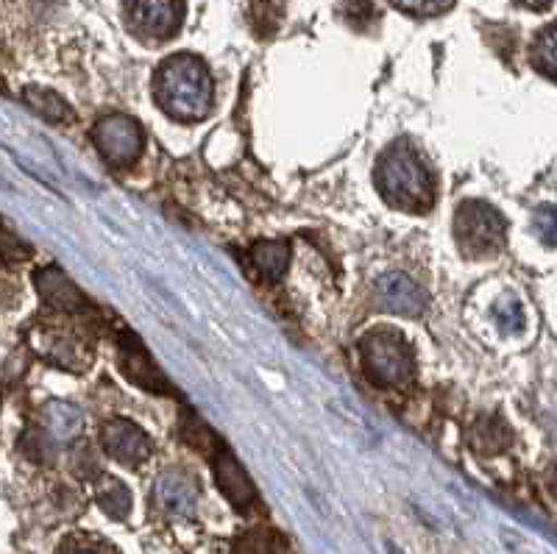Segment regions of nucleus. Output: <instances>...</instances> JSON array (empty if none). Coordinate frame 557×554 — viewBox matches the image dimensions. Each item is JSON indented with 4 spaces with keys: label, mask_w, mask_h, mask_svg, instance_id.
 I'll return each mask as SVG.
<instances>
[{
    "label": "nucleus",
    "mask_w": 557,
    "mask_h": 554,
    "mask_svg": "<svg viewBox=\"0 0 557 554\" xmlns=\"http://www.w3.org/2000/svg\"><path fill=\"white\" fill-rule=\"evenodd\" d=\"M157 101L171 118L201 120L212 107V76L207 64L190 53L168 59L157 73Z\"/></svg>",
    "instance_id": "nucleus-1"
},
{
    "label": "nucleus",
    "mask_w": 557,
    "mask_h": 554,
    "mask_svg": "<svg viewBox=\"0 0 557 554\" xmlns=\"http://www.w3.org/2000/svg\"><path fill=\"white\" fill-rule=\"evenodd\" d=\"M380 193L399 209L421 212L432 204V176L426 164L407 146H396L376 164Z\"/></svg>",
    "instance_id": "nucleus-2"
},
{
    "label": "nucleus",
    "mask_w": 557,
    "mask_h": 554,
    "mask_svg": "<svg viewBox=\"0 0 557 554\" xmlns=\"http://www.w3.org/2000/svg\"><path fill=\"white\" fill-rule=\"evenodd\" d=\"M455 234L469 257H491L505 246L507 223L494 207L482 201H466L455 214Z\"/></svg>",
    "instance_id": "nucleus-3"
},
{
    "label": "nucleus",
    "mask_w": 557,
    "mask_h": 554,
    "mask_svg": "<svg viewBox=\"0 0 557 554\" xmlns=\"http://www.w3.org/2000/svg\"><path fill=\"white\" fill-rule=\"evenodd\" d=\"M362 366L376 384H405L412 377V352L396 332H371L362 341Z\"/></svg>",
    "instance_id": "nucleus-4"
},
{
    "label": "nucleus",
    "mask_w": 557,
    "mask_h": 554,
    "mask_svg": "<svg viewBox=\"0 0 557 554\" xmlns=\"http://www.w3.org/2000/svg\"><path fill=\"white\" fill-rule=\"evenodd\" d=\"M98 151L112 164H128L143 151V128L126 114H107L92 128Z\"/></svg>",
    "instance_id": "nucleus-5"
},
{
    "label": "nucleus",
    "mask_w": 557,
    "mask_h": 554,
    "mask_svg": "<svg viewBox=\"0 0 557 554\" xmlns=\"http://www.w3.org/2000/svg\"><path fill=\"white\" fill-rule=\"evenodd\" d=\"M128 23L148 39H171L182 28L184 0H126Z\"/></svg>",
    "instance_id": "nucleus-6"
},
{
    "label": "nucleus",
    "mask_w": 557,
    "mask_h": 554,
    "mask_svg": "<svg viewBox=\"0 0 557 554\" xmlns=\"http://www.w3.org/2000/svg\"><path fill=\"white\" fill-rule=\"evenodd\" d=\"M374 298L382 309H387L393 316L418 318L426 309L424 291L407 273H385V276L376 279Z\"/></svg>",
    "instance_id": "nucleus-7"
},
{
    "label": "nucleus",
    "mask_w": 557,
    "mask_h": 554,
    "mask_svg": "<svg viewBox=\"0 0 557 554\" xmlns=\"http://www.w3.org/2000/svg\"><path fill=\"white\" fill-rule=\"evenodd\" d=\"M153 502L168 518H193L198 510V485L190 473L168 471L153 485Z\"/></svg>",
    "instance_id": "nucleus-8"
},
{
    "label": "nucleus",
    "mask_w": 557,
    "mask_h": 554,
    "mask_svg": "<svg viewBox=\"0 0 557 554\" xmlns=\"http://www.w3.org/2000/svg\"><path fill=\"white\" fill-rule=\"evenodd\" d=\"M101 443L114 460L126 463V466H137V463L151 457V438L132 421H109L101 429Z\"/></svg>",
    "instance_id": "nucleus-9"
},
{
    "label": "nucleus",
    "mask_w": 557,
    "mask_h": 554,
    "mask_svg": "<svg viewBox=\"0 0 557 554\" xmlns=\"http://www.w3.org/2000/svg\"><path fill=\"white\" fill-rule=\"evenodd\" d=\"M121 368L139 387L153 393H168V379L159 373V368L153 366V359L148 357L146 348L139 346L137 341H132V334L121 337Z\"/></svg>",
    "instance_id": "nucleus-10"
},
{
    "label": "nucleus",
    "mask_w": 557,
    "mask_h": 554,
    "mask_svg": "<svg viewBox=\"0 0 557 554\" xmlns=\"http://www.w3.org/2000/svg\"><path fill=\"white\" fill-rule=\"evenodd\" d=\"M215 479L218 488L223 491V496L235 504L237 510H246L248 504L253 502L251 479H248L246 468H243L228 452H221L215 457Z\"/></svg>",
    "instance_id": "nucleus-11"
},
{
    "label": "nucleus",
    "mask_w": 557,
    "mask_h": 554,
    "mask_svg": "<svg viewBox=\"0 0 557 554\" xmlns=\"http://www.w3.org/2000/svg\"><path fill=\"white\" fill-rule=\"evenodd\" d=\"M37 287H39V293H42L45 301L51 304V307H57V309H67V312H76V309L87 307L82 291H78L76 284L70 282V279L64 276L62 271H57V268H48V271L39 273Z\"/></svg>",
    "instance_id": "nucleus-12"
},
{
    "label": "nucleus",
    "mask_w": 557,
    "mask_h": 554,
    "mask_svg": "<svg viewBox=\"0 0 557 554\" xmlns=\"http://www.w3.org/2000/svg\"><path fill=\"white\" fill-rule=\"evenodd\" d=\"M471 446L480 454H499L510 446V429L502 418L482 416L480 421L471 427Z\"/></svg>",
    "instance_id": "nucleus-13"
},
{
    "label": "nucleus",
    "mask_w": 557,
    "mask_h": 554,
    "mask_svg": "<svg viewBox=\"0 0 557 554\" xmlns=\"http://www.w3.org/2000/svg\"><path fill=\"white\" fill-rule=\"evenodd\" d=\"M45 423H48V432L57 441H70V438H76L82 432L84 416L82 409L73 407V404L51 402L45 407Z\"/></svg>",
    "instance_id": "nucleus-14"
},
{
    "label": "nucleus",
    "mask_w": 557,
    "mask_h": 554,
    "mask_svg": "<svg viewBox=\"0 0 557 554\" xmlns=\"http://www.w3.org/2000/svg\"><path fill=\"white\" fill-rule=\"evenodd\" d=\"M253 268L260 271L262 279L268 282H276L282 279V273L287 271V262H290V248L285 243H257L251 251Z\"/></svg>",
    "instance_id": "nucleus-15"
},
{
    "label": "nucleus",
    "mask_w": 557,
    "mask_h": 554,
    "mask_svg": "<svg viewBox=\"0 0 557 554\" xmlns=\"http://www.w3.org/2000/svg\"><path fill=\"white\" fill-rule=\"evenodd\" d=\"M23 98H26V103L34 112L42 114L45 120H53V123H64V120H70V114H73L67 103H64L57 93H51V89L28 87L26 93H23Z\"/></svg>",
    "instance_id": "nucleus-16"
},
{
    "label": "nucleus",
    "mask_w": 557,
    "mask_h": 554,
    "mask_svg": "<svg viewBox=\"0 0 557 554\" xmlns=\"http://www.w3.org/2000/svg\"><path fill=\"white\" fill-rule=\"evenodd\" d=\"M535 62L544 70L546 76H552L557 82V23L546 28L544 34L535 42Z\"/></svg>",
    "instance_id": "nucleus-17"
},
{
    "label": "nucleus",
    "mask_w": 557,
    "mask_h": 554,
    "mask_svg": "<svg viewBox=\"0 0 557 554\" xmlns=\"http://www.w3.org/2000/svg\"><path fill=\"white\" fill-rule=\"evenodd\" d=\"M98 504H101L103 513H109L112 518H126L128 510H132V493H128L126 485H121V482H112L107 491H101Z\"/></svg>",
    "instance_id": "nucleus-18"
},
{
    "label": "nucleus",
    "mask_w": 557,
    "mask_h": 554,
    "mask_svg": "<svg viewBox=\"0 0 557 554\" xmlns=\"http://www.w3.org/2000/svg\"><path fill=\"white\" fill-rule=\"evenodd\" d=\"M535 232L546 246H557V207H544L535 214Z\"/></svg>",
    "instance_id": "nucleus-19"
},
{
    "label": "nucleus",
    "mask_w": 557,
    "mask_h": 554,
    "mask_svg": "<svg viewBox=\"0 0 557 554\" xmlns=\"http://www.w3.org/2000/svg\"><path fill=\"white\" fill-rule=\"evenodd\" d=\"M496 321H499V327L505 329V332H521V327H524V316H521V307L519 301H505L499 307V312H496Z\"/></svg>",
    "instance_id": "nucleus-20"
},
{
    "label": "nucleus",
    "mask_w": 557,
    "mask_h": 554,
    "mask_svg": "<svg viewBox=\"0 0 557 554\" xmlns=\"http://www.w3.org/2000/svg\"><path fill=\"white\" fill-rule=\"evenodd\" d=\"M182 435H184V441L193 443V446H196L198 452H207L209 441H212V435H209V429L203 427V423L198 421L196 416H190V421L182 423Z\"/></svg>",
    "instance_id": "nucleus-21"
},
{
    "label": "nucleus",
    "mask_w": 557,
    "mask_h": 554,
    "mask_svg": "<svg viewBox=\"0 0 557 554\" xmlns=\"http://www.w3.org/2000/svg\"><path fill=\"white\" fill-rule=\"evenodd\" d=\"M393 3L410 14H441L451 7V0H393Z\"/></svg>",
    "instance_id": "nucleus-22"
},
{
    "label": "nucleus",
    "mask_w": 557,
    "mask_h": 554,
    "mask_svg": "<svg viewBox=\"0 0 557 554\" xmlns=\"http://www.w3.org/2000/svg\"><path fill=\"white\" fill-rule=\"evenodd\" d=\"M521 7L532 9V12H544V9L552 7V0H519Z\"/></svg>",
    "instance_id": "nucleus-23"
},
{
    "label": "nucleus",
    "mask_w": 557,
    "mask_h": 554,
    "mask_svg": "<svg viewBox=\"0 0 557 554\" xmlns=\"http://www.w3.org/2000/svg\"><path fill=\"white\" fill-rule=\"evenodd\" d=\"M549 488H552V493H555V496H557V468L549 473Z\"/></svg>",
    "instance_id": "nucleus-24"
},
{
    "label": "nucleus",
    "mask_w": 557,
    "mask_h": 554,
    "mask_svg": "<svg viewBox=\"0 0 557 554\" xmlns=\"http://www.w3.org/2000/svg\"><path fill=\"white\" fill-rule=\"evenodd\" d=\"M64 554H96V552H89V549H70V552Z\"/></svg>",
    "instance_id": "nucleus-25"
},
{
    "label": "nucleus",
    "mask_w": 557,
    "mask_h": 554,
    "mask_svg": "<svg viewBox=\"0 0 557 554\" xmlns=\"http://www.w3.org/2000/svg\"><path fill=\"white\" fill-rule=\"evenodd\" d=\"M391 554H401V552H399V549H396V546H391Z\"/></svg>",
    "instance_id": "nucleus-26"
}]
</instances>
